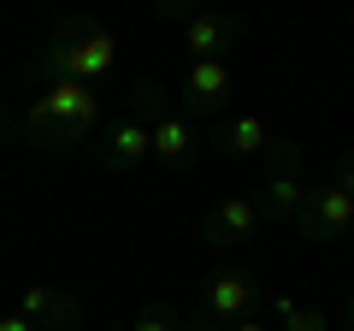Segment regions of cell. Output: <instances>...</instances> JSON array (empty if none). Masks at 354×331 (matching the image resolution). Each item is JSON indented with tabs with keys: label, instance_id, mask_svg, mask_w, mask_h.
Wrapping results in <instances>:
<instances>
[{
	"label": "cell",
	"instance_id": "1",
	"mask_svg": "<svg viewBox=\"0 0 354 331\" xmlns=\"http://www.w3.org/2000/svg\"><path fill=\"white\" fill-rule=\"evenodd\" d=\"M113 60H118L113 36L95 30L88 18H77V24H65L59 36H53V48L41 53V71H48V77H71V83H95Z\"/></svg>",
	"mask_w": 354,
	"mask_h": 331
},
{
	"label": "cell",
	"instance_id": "2",
	"mask_svg": "<svg viewBox=\"0 0 354 331\" xmlns=\"http://www.w3.org/2000/svg\"><path fill=\"white\" fill-rule=\"evenodd\" d=\"M301 160L307 154L295 148V136L272 142V178H266V190H260V213H272V219H295L301 213V202H307Z\"/></svg>",
	"mask_w": 354,
	"mask_h": 331
},
{
	"label": "cell",
	"instance_id": "3",
	"mask_svg": "<svg viewBox=\"0 0 354 331\" xmlns=\"http://www.w3.org/2000/svg\"><path fill=\"white\" fill-rule=\"evenodd\" d=\"M295 225H301L307 242H354V195H342L337 184H325V190H307L301 213H295Z\"/></svg>",
	"mask_w": 354,
	"mask_h": 331
},
{
	"label": "cell",
	"instance_id": "4",
	"mask_svg": "<svg viewBox=\"0 0 354 331\" xmlns=\"http://www.w3.org/2000/svg\"><path fill=\"white\" fill-rule=\"evenodd\" d=\"M41 107L53 113V125L65 130V136H88L95 130V118H101V101H95V89L88 83H71V77H53L48 95H41Z\"/></svg>",
	"mask_w": 354,
	"mask_h": 331
},
{
	"label": "cell",
	"instance_id": "5",
	"mask_svg": "<svg viewBox=\"0 0 354 331\" xmlns=\"http://www.w3.org/2000/svg\"><path fill=\"white\" fill-rule=\"evenodd\" d=\"M101 160H106V172H136L142 160H153V136H148V118L124 113L118 125H106V136H101Z\"/></svg>",
	"mask_w": 354,
	"mask_h": 331
},
{
	"label": "cell",
	"instance_id": "6",
	"mask_svg": "<svg viewBox=\"0 0 354 331\" xmlns=\"http://www.w3.org/2000/svg\"><path fill=\"white\" fill-rule=\"evenodd\" d=\"M254 296H260V284H254L248 272H218V278L207 284V296H201V314L218 319V325H236V319H248Z\"/></svg>",
	"mask_w": 354,
	"mask_h": 331
},
{
	"label": "cell",
	"instance_id": "7",
	"mask_svg": "<svg viewBox=\"0 0 354 331\" xmlns=\"http://www.w3.org/2000/svg\"><path fill=\"white\" fill-rule=\"evenodd\" d=\"M242 18L230 12H183V42L195 48V60H225V48H236Z\"/></svg>",
	"mask_w": 354,
	"mask_h": 331
},
{
	"label": "cell",
	"instance_id": "8",
	"mask_svg": "<svg viewBox=\"0 0 354 331\" xmlns=\"http://www.w3.org/2000/svg\"><path fill=\"white\" fill-rule=\"evenodd\" d=\"M148 136H153V160H165V166H189L195 148H201V130H195L189 113H160V118H148Z\"/></svg>",
	"mask_w": 354,
	"mask_h": 331
},
{
	"label": "cell",
	"instance_id": "9",
	"mask_svg": "<svg viewBox=\"0 0 354 331\" xmlns=\"http://www.w3.org/2000/svg\"><path fill=\"white\" fill-rule=\"evenodd\" d=\"M230 83H236V77H230L225 60H195L189 77H183V101H189V113H201V118L218 113L225 95H230Z\"/></svg>",
	"mask_w": 354,
	"mask_h": 331
},
{
	"label": "cell",
	"instance_id": "10",
	"mask_svg": "<svg viewBox=\"0 0 354 331\" xmlns=\"http://www.w3.org/2000/svg\"><path fill=\"white\" fill-rule=\"evenodd\" d=\"M18 314H24L36 331H59V325H71V319H77V296L48 290V284H24V296H18Z\"/></svg>",
	"mask_w": 354,
	"mask_h": 331
},
{
	"label": "cell",
	"instance_id": "11",
	"mask_svg": "<svg viewBox=\"0 0 354 331\" xmlns=\"http://www.w3.org/2000/svg\"><path fill=\"white\" fill-rule=\"evenodd\" d=\"M254 231H260V202L254 195H225L213 207V219H207V237L213 242H248Z\"/></svg>",
	"mask_w": 354,
	"mask_h": 331
},
{
	"label": "cell",
	"instance_id": "12",
	"mask_svg": "<svg viewBox=\"0 0 354 331\" xmlns=\"http://www.w3.org/2000/svg\"><path fill=\"white\" fill-rule=\"evenodd\" d=\"M225 148L236 154V160H248V154H266V148H272V130H266V118H260V113L230 118V125H225Z\"/></svg>",
	"mask_w": 354,
	"mask_h": 331
},
{
	"label": "cell",
	"instance_id": "13",
	"mask_svg": "<svg viewBox=\"0 0 354 331\" xmlns=\"http://www.w3.org/2000/svg\"><path fill=\"white\" fill-rule=\"evenodd\" d=\"M278 325H283V331H330V314L301 307L295 296H278Z\"/></svg>",
	"mask_w": 354,
	"mask_h": 331
},
{
	"label": "cell",
	"instance_id": "14",
	"mask_svg": "<svg viewBox=\"0 0 354 331\" xmlns=\"http://www.w3.org/2000/svg\"><path fill=\"white\" fill-rule=\"evenodd\" d=\"M24 136L30 142H36V148H65V142H71V136H65V130L59 125H53V113H48V107H30V113H24Z\"/></svg>",
	"mask_w": 354,
	"mask_h": 331
},
{
	"label": "cell",
	"instance_id": "15",
	"mask_svg": "<svg viewBox=\"0 0 354 331\" xmlns=\"http://www.w3.org/2000/svg\"><path fill=\"white\" fill-rule=\"evenodd\" d=\"M330 184H337L342 195H354V154H342V160H337V178H330Z\"/></svg>",
	"mask_w": 354,
	"mask_h": 331
},
{
	"label": "cell",
	"instance_id": "16",
	"mask_svg": "<svg viewBox=\"0 0 354 331\" xmlns=\"http://www.w3.org/2000/svg\"><path fill=\"white\" fill-rule=\"evenodd\" d=\"M130 331H177V319H171V314H142Z\"/></svg>",
	"mask_w": 354,
	"mask_h": 331
},
{
	"label": "cell",
	"instance_id": "17",
	"mask_svg": "<svg viewBox=\"0 0 354 331\" xmlns=\"http://www.w3.org/2000/svg\"><path fill=\"white\" fill-rule=\"evenodd\" d=\"M0 331H36V325H30L24 314H0Z\"/></svg>",
	"mask_w": 354,
	"mask_h": 331
},
{
	"label": "cell",
	"instance_id": "18",
	"mask_svg": "<svg viewBox=\"0 0 354 331\" xmlns=\"http://www.w3.org/2000/svg\"><path fill=\"white\" fill-rule=\"evenodd\" d=\"M183 331H225V325H218V319H207V314H195V319H189Z\"/></svg>",
	"mask_w": 354,
	"mask_h": 331
},
{
	"label": "cell",
	"instance_id": "19",
	"mask_svg": "<svg viewBox=\"0 0 354 331\" xmlns=\"http://www.w3.org/2000/svg\"><path fill=\"white\" fill-rule=\"evenodd\" d=\"M225 331H272V325H260V319L248 314V319H236V325H225Z\"/></svg>",
	"mask_w": 354,
	"mask_h": 331
},
{
	"label": "cell",
	"instance_id": "20",
	"mask_svg": "<svg viewBox=\"0 0 354 331\" xmlns=\"http://www.w3.org/2000/svg\"><path fill=\"white\" fill-rule=\"evenodd\" d=\"M342 331H354V302H348V307H342Z\"/></svg>",
	"mask_w": 354,
	"mask_h": 331
},
{
	"label": "cell",
	"instance_id": "21",
	"mask_svg": "<svg viewBox=\"0 0 354 331\" xmlns=\"http://www.w3.org/2000/svg\"><path fill=\"white\" fill-rule=\"evenodd\" d=\"M0 130H6V95H0Z\"/></svg>",
	"mask_w": 354,
	"mask_h": 331
}]
</instances>
